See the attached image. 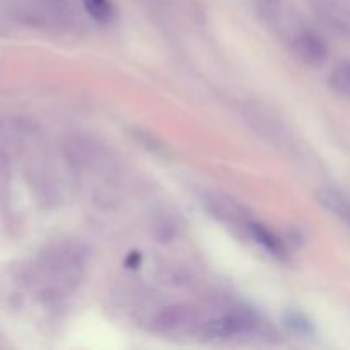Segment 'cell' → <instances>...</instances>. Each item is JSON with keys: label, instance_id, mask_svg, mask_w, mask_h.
Returning a JSON list of instances; mask_svg holds the SVG:
<instances>
[{"label": "cell", "instance_id": "cell-1", "mask_svg": "<svg viewBox=\"0 0 350 350\" xmlns=\"http://www.w3.org/2000/svg\"><path fill=\"white\" fill-rule=\"evenodd\" d=\"M253 327V320L246 314L232 313L219 317L202 327V335L207 338H229L246 334Z\"/></svg>", "mask_w": 350, "mask_h": 350}, {"label": "cell", "instance_id": "cell-2", "mask_svg": "<svg viewBox=\"0 0 350 350\" xmlns=\"http://www.w3.org/2000/svg\"><path fill=\"white\" fill-rule=\"evenodd\" d=\"M248 231H250V234H252V238L255 239L258 245H262L267 252H270L272 255H275V256L284 255L286 248H284L282 241H280V239L277 238L272 231H269L265 226L252 222V224H248Z\"/></svg>", "mask_w": 350, "mask_h": 350}, {"label": "cell", "instance_id": "cell-3", "mask_svg": "<svg viewBox=\"0 0 350 350\" xmlns=\"http://www.w3.org/2000/svg\"><path fill=\"white\" fill-rule=\"evenodd\" d=\"M297 53L301 55V58L311 64H317L321 58L327 55V48L321 43V40H318L314 34H303L299 40L296 41Z\"/></svg>", "mask_w": 350, "mask_h": 350}, {"label": "cell", "instance_id": "cell-4", "mask_svg": "<svg viewBox=\"0 0 350 350\" xmlns=\"http://www.w3.org/2000/svg\"><path fill=\"white\" fill-rule=\"evenodd\" d=\"M330 85L337 94L350 98V64L344 62V64L337 65L330 75Z\"/></svg>", "mask_w": 350, "mask_h": 350}, {"label": "cell", "instance_id": "cell-5", "mask_svg": "<svg viewBox=\"0 0 350 350\" xmlns=\"http://www.w3.org/2000/svg\"><path fill=\"white\" fill-rule=\"evenodd\" d=\"M321 202H323L332 212H335L338 217H342L345 222L350 224V204L345 198H342L340 195L337 193H332V191H325V193L321 195Z\"/></svg>", "mask_w": 350, "mask_h": 350}, {"label": "cell", "instance_id": "cell-6", "mask_svg": "<svg viewBox=\"0 0 350 350\" xmlns=\"http://www.w3.org/2000/svg\"><path fill=\"white\" fill-rule=\"evenodd\" d=\"M85 10L92 19L99 23H108L113 17V5L109 0H84Z\"/></svg>", "mask_w": 350, "mask_h": 350}, {"label": "cell", "instance_id": "cell-7", "mask_svg": "<svg viewBox=\"0 0 350 350\" xmlns=\"http://www.w3.org/2000/svg\"><path fill=\"white\" fill-rule=\"evenodd\" d=\"M269 2H273V0H269Z\"/></svg>", "mask_w": 350, "mask_h": 350}]
</instances>
